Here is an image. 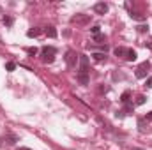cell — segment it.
Returning a JSON list of instances; mask_svg holds the SVG:
<instances>
[{
    "label": "cell",
    "instance_id": "obj_20",
    "mask_svg": "<svg viewBox=\"0 0 152 150\" xmlns=\"http://www.w3.org/2000/svg\"><path fill=\"white\" fill-rule=\"evenodd\" d=\"M5 69H7V71H14V69H16V64H14V62H7V64H5Z\"/></svg>",
    "mask_w": 152,
    "mask_h": 150
},
{
    "label": "cell",
    "instance_id": "obj_14",
    "mask_svg": "<svg viewBox=\"0 0 152 150\" xmlns=\"http://www.w3.org/2000/svg\"><path fill=\"white\" fill-rule=\"evenodd\" d=\"M138 127H140V131H142V133H145V127H147V120H145L143 117H140V118H138Z\"/></svg>",
    "mask_w": 152,
    "mask_h": 150
},
{
    "label": "cell",
    "instance_id": "obj_18",
    "mask_svg": "<svg viewBox=\"0 0 152 150\" xmlns=\"http://www.w3.org/2000/svg\"><path fill=\"white\" fill-rule=\"evenodd\" d=\"M5 140H7V143H9V145H14V143L18 141V136H16V134H7V138H5Z\"/></svg>",
    "mask_w": 152,
    "mask_h": 150
},
{
    "label": "cell",
    "instance_id": "obj_29",
    "mask_svg": "<svg viewBox=\"0 0 152 150\" xmlns=\"http://www.w3.org/2000/svg\"><path fill=\"white\" fill-rule=\"evenodd\" d=\"M0 44H2V37H0Z\"/></svg>",
    "mask_w": 152,
    "mask_h": 150
},
{
    "label": "cell",
    "instance_id": "obj_23",
    "mask_svg": "<svg viewBox=\"0 0 152 150\" xmlns=\"http://www.w3.org/2000/svg\"><path fill=\"white\" fill-rule=\"evenodd\" d=\"M138 32H149V25H138Z\"/></svg>",
    "mask_w": 152,
    "mask_h": 150
},
{
    "label": "cell",
    "instance_id": "obj_6",
    "mask_svg": "<svg viewBox=\"0 0 152 150\" xmlns=\"http://www.w3.org/2000/svg\"><path fill=\"white\" fill-rule=\"evenodd\" d=\"M71 23H76V25H87L90 23V14H76L71 18Z\"/></svg>",
    "mask_w": 152,
    "mask_h": 150
},
{
    "label": "cell",
    "instance_id": "obj_2",
    "mask_svg": "<svg viewBox=\"0 0 152 150\" xmlns=\"http://www.w3.org/2000/svg\"><path fill=\"white\" fill-rule=\"evenodd\" d=\"M78 60H80V55H78L76 51H73V50L66 51V64H67V67H69V69H76Z\"/></svg>",
    "mask_w": 152,
    "mask_h": 150
},
{
    "label": "cell",
    "instance_id": "obj_21",
    "mask_svg": "<svg viewBox=\"0 0 152 150\" xmlns=\"http://www.w3.org/2000/svg\"><path fill=\"white\" fill-rule=\"evenodd\" d=\"M37 48H36V46H34V48H28V50H27V53H28V55H30V57H34V55H37Z\"/></svg>",
    "mask_w": 152,
    "mask_h": 150
},
{
    "label": "cell",
    "instance_id": "obj_12",
    "mask_svg": "<svg viewBox=\"0 0 152 150\" xmlns=\"http://www.w3.org/2000/svg\"><path fill=\"white\" fill-rule=\"evenodd\" d=\"M92 58H94L96 62H106V53H101V51H99V53H94Z\"/></svg>",
    "mask_w": 152,
    "mask_h": 150
},
{
    "label": "cell",
    "instance_id": "obj_11",
    "mask_svg": "<svg viewBox=\"0 0 152 150\" xmlns=\"http://www.w3.org/2000/svg\"><path fill=\"white\" fill-rule=\"evenodd\" d=\"M113 53L117 57H120V58H126V53H127V48H124V46H118V48H115Z\"/></svg>",
    "mask_w": 152,
    "mask_h": 150
},
{
    "label": "cell",
    "instance_id": "obj_19",
    "mask_svg": "<svg viewBox=\"0 0 152 150\" xmlns=\"http://www.w3.org/2000/svg\"><path fill=\"white\" fill-rule=\"evenodd\" d=\"M145 101H147V97H145V95H138L134 104H136V106H142V104H145Z\"/></svg>",
    "mask_w": 152,
    "mask_h": 150
},
{
    "label": "cell",
    "instance_id": "obj_16",
    "mask_svg": "<svg viewBox=\"0 0 152 150\" xmlns=\"http://www.w3.org/2000/svg\"><path fill=\"white\" fill-rule=\"evenodd\" d=\"M129 16H131L133 20H138V21H143V20H145V16L140 14V12H129Z\"/></svg>",
    "mask_w": 152,
    "mask_h": 150
},
{
    "label": "cell",
    "instance_id": "obj_26",
    "mask_svg": "<svg viewBox=\"0 0 152 150\" xmlns=\"http://www.w3.org/2000/svg\"><path fill=\"white\" fill-rule=\"evenodd\" d=\"M143 118H145V120H147V122H151V120H152V111H151V113H147V115H145V117H143Z\"/></svg>",
    "mask_w": 152,
    "mask_h": 150
},
{
    "label": "cell",
    "instance_id": "obj_24",
    "mask_svg": "<svg viewBox=\"0 0 152 150\" xmlns=\"http://www.w3.org/2000/svg\"><path fill=\"white\" fill-rule=\"evenodd\" d=\"M145 87H147V88H152V76H149V78H147V81H145Z\"/></svg>",
    "mask_w": 152,
    "mask_h": 150
},
{
    "label": "cell",
    "instance_id": "obj_4",
    "mask_svg": "<svg viewBox=\"0 0 152 150\" xmlns=\"http://www.w3.org/2000/svg\"><path fill=\"white\" fill-rule=\"evenodd\" d=\"M78 74L88 76V57L87 55H80V71Z\"/></svg>",
    "mask_w": 152,
    "mask_h": 150
},
{
    "label": "cell",
    "instance_id": "obj_8",
    "mask_svg": "<svg viewBox=\"0 0 152 150\" xmlns=\"http://www.w3.org/2000/svg\"><path fill=\"white\" fill-rule=\"evenodd\" d=\"M44 34H46L48 37H51V39H55L57 36H58V34H57V28H55L53 25H48V27L44 28Z\"/></svg>",
    "mask_w": 152,
    "mask_h": 150
},
{
    "label": "cell",
    "instance_id": "obj_9",
    "mask_svg": "<svg viewBox=\"0 0 152 150\" xmlns=\"http://www.w3.org/2000/svg\"><path fill=\"white\" fill-rule=\"evenodd\" d=\"M136 57H138V53H136L134 50L127 48V53H126V58H124V60H127V62H133V60H136Z\"/></svg>",
    "mask_w": 152,
    "mask_h": 150
},
{
    "label": "cell",
    "instance_id": "obj_15",
    "mask_svg": "<svg viewBox=\"0 0 152 150\" xmlns=\"http://www.w3.org/2000/svg\"><path fill=\"white\" fill-rule=\"evenodd\" d=\"M39 34H41V28H30V30L27 32V36H28V37H37Z\"/></svg>",
    "mask_w": 152,
    "mask_h": 150
},
{
    "label": "cell",
    "instance_id": "obj_25",
    "mask_svg": "<svg viewBox=\"0 0 152 150\" xmlns=\"http://www.w3.org/2000/svg\"><path fill=\"white\" fill-rule=\"evenodd\" d=\"M108 90H110V87H101V88H99V92H101V94H106Z\"/></svg>",
    "mask_w": 152,
    "mask_h": 150
},
{
    "label": "cell",
    "instance_id": "obj_5",
    "mask_svg": "<svg viewBox=\"0 0 152 150\" xmlns=\"http://www.w3.org/2000/svg\"><path fill=\"white\" fill-rule=\"evenodd\" d=\"M133 110H134V104H133V101H131V103L124 104L122 110L117 111V117H118V118H124V117H127V115H133Z\"/></svg>",
    "mask_w": 152,
    "mask_h": 150
},
{
    "label": "cell",
    "instance_id": "obj_17",
    "mask_svg": "<svg viewBox=\"0 0 152 150\" xmlns=\"http://www.w3.org/2000/svg\"><path fill=\"white\" fill-rule=\"evenodd\" d=\"M2 21H4V25H5V27H12V23H14V20H12L11 16H4V18H2Z\"/></svg>",
    "mask_w": 152,
    "mask_h": 150
},
{
    "label": "cell",
    "instance_id": "obj_27",
    "mask_svg": "<svg viewBox=\"0 0 152 150\" xmlns=\"http://www.w3.org/2000/svg\"><path fill=\"white\" fill-rule=\"evenodd\" d=\"M18 150H32V149H27V147H21V149H18Z\"/></svg>",
    "mask_w": 152,
    "mask_h": 150
},
{
    "label": "cell",
    "instance_id": "obj_10",
    "mask_svg": "<svg viewBox=\"0 0 152 150\" xmlns=\"http://www.w3.org/2000/svg\"><path fill=\"white\" fill-rule=\"evenodd\" d=\"M120 103H122V104H127V103H131V90H126V92H122V95H120Z\"/></svg>",
    "mask_w": 152,
    "mask_h": 150
},
{
    "label": "cell",
    "instance_id": "obj_13",
    "mask_svg": "<svg viewBox=\"0 0 152 150\" xmlns=\"http://www.w3.org/2000/svg\"><path fill=\"white\" fill-rule=\"evenodd\" d=\"M104 41H106V37H104V34H97V36H94V39H92V42H97V44H104Z\"/></svg>",
    "mask_w": 152,
    "mask_h": 150
},
{
    "label": "cell",
    "instance_id": "obj_22",
    "mask_svg": "<svg viewBox=\"0 0 152 150\" xmlns=\"http://www.w3.org/2000/svg\"><path fill=\"white\" fill-rule=\"evenodd\" d=\"M99 30H101V27H99V25H94V27L90 28V32H92L94 36H97V34H99Z\"/></svg>",
    "mask_w": 152,
    "mask_h": 150
},
{
    "label": "cell",
    "instance_id": "obj_28",
    "mask_svg": "<svg viewBox=\"0 0 152 150\" xmlns=\"http://www.w3.org/2000/svg\"><path fill=\"white\" fill-rule=\"evenodd\" d=\"M133 150H142V149H133Z\"/></svg>",
    "mask_w": 152,
    "mask_h": 150
},
{
    "label": "cell",
    "instance_id": "obj_1",
    "mask_svg": "<svg viewBox=\"0 0 152 150\" xmlns=\"http://www.w3.org/2000/svg\"><path fill=\"white\" fill-rule=\"evenodd\" d=\"M55 55H57V50L53 46H42L41 48V60L44 64H51L55 60Z\"/></svg>",
    "mask_w": 152,
    "mask_h": 150
},
{
    "label": "cell",
    "instance_id": "obj_3",
    "mask_svg": "<svg viewBox=\"0 0 152 150\" xmlns=\"http://www.w3.org/2000/svg\"><path fill=\"white\" fill-rule=\"evenodd\" d=\"M149 71H151V62H149V60H145V62H142V64L136 67V73H134V74H136V78H140V79H142V78H147Z\"/></svg>",
    "mask_w": 152,
    "mask_h": 150
},
{
    "label": "cell",
    "instance_id": "obj_7",
    "mask_svg": "<svg viewBox=\"0 0 152 150\" xmlns=\"http://www.w3.org/2000/svg\"><path fill=\"white\" fill-rule=\"evenodd\" d=\"M108 9H110V7H108L106 2H97V4L94 5V12H96V14H106Z\"/></svg>",
    "mask_w": 152,
    "mask_h": 150
}]
</instances>
